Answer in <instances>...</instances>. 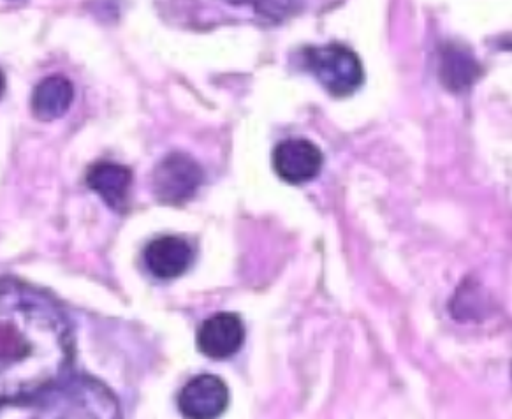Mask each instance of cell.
Returning <instances> with one entry per match:
<instances>
[{
  "mask_svg": "<svg viewBox=\"0 0 512 419\" xmlns=\"http://www.w3.org/2000/svg\"><path fill=\"white\" fill-rule=\"evenodd\" d=\"M73 351L71 324L55 298L0 279V402L60 383Z\"/></svg>",
  "mask_w": 512,
  "mask_h": 419,
  "instance_id": "obj_1",
  "label": "cell"
},
{
  "mask_svg": "<svg viewBox=\"0 0 512 419\" xmlns=\"http://www.w3.org/2000/svg\"><path fill=\"white\" fill-rule=\"evenodd\" d=\"M0 419H122V414L110 388L80 375L0 402Z\"/></svg>",
  "mask_w": 512,
  "mask_h": 419,
  "instance_id": "obj_2",
  "label": "cell"
},
{
  "mask_svg": "<svg viewBox=\"0 0 512 419\" xmlns=\"http://www.w3.org/2000/svg\"><path fill=\"white\" fill-rule=\"evenodd\" d=\"M301 57L308 73L333 97L351 96L365 81L363 62L349 46L338 43L308 46Z\"/></svg>",
  "mask_w": 512,
  "mask_h": 419,
  "instance_id": "obj_3",
  "label": "cell"
},
{
  "mask_svg": "<svg viewBox=\"0 0 512 419\" xmlns=\"http://www.w3.org/2000/svg\"><path fill=\"white\" fill-rule=\"evenodd\" d=\"M205 184V171L185 152L166 155L152 175L154 196L162 205L180 206L191 201Z\"/></svg>",
  "mask_w": 512,
  "mask_h": 419,
  "instance_id": "obj_4",
  "label": "cell"
},
{
  "mask_svg": "<svg viewBox=\"0 0 512 419\" xmlns=\"http://www.w3.org/2000/svg\"><path fill=\"white\" fill-rule=\"evenodd\" d=\"M227 404L229 390L217 375H196L178 393V411L185 419L220 418Z\"/></svg>",
  "mask_w": 512,
  "mask_h": 419,
  "instance_id": "obj_5",
  "label": "cell"
},
{
  "mask_svg": "<svg viewBox=\"0 0 512 419\" xmlns=\"http://www.w3.org/2000/svg\"><path fill=\"white\" fill-rule=\"evenodd\" d=\"M322 164L321 148L305 138H289L273 150V168L287 184H307L319 177Z\"/></svg>",
  "mask_w": 512,
  "mask_h": 419,
  "instance_id": "obj_6",
  "label": "cell"
},
{
  "mask_svg": "<svg viewBox=\"0 0 512 419\" xmlns=\"http://www.w3.org/2000/svg\"><path fill=\"white\" fill-rule=\"evenodd\" d=\"M245 324L235 312H219L199 326L198 349L212 360L235 356L245 344Z\"/></svg>",
  "mask_w": 512,
  "mask_h": 419,
  "instance_id": "obj_7",
  "label": "cell"
},
{
  "mask_svg": "<svg viewBox=\"0 0 512 419\" xmlns=\"http://www.w3.org/2000/svg\"><path fill=\"white\" fill-rule=\"evenodd\" d=\"M196 250L182 236H159L143 250L148 273L159 280H173L191 270Z\"/></svg>",
  "mask_w": 512,
  "mask_h": 419,
  "instance_id": "obj_8",
  "label": "cell"
},
{
  "mask_svg": "<svg viewBox=\"0 0 512 419\" xmlns=\"http://www.w3.org/2000/svg\"><path fill=\"white\" fill-rule=\"evenodd\" d=\"M85 182L111 210H124L129 205L132 171L124 164L111 161L96 162L88 168Z\"/></svg>",
  "mask_w": 512,
  "mask_h": 419,
  "instance_id": "obj_9",
  "label": "cell"
},
{
  "mask_svg": "<svg viewBox=\"0 0 512 419\" xmlns=\"http://www.w3.org/2000/svg\"><path fill=\"white\" fill-rule=\"evenodd\" d=\"M73 83L64 76H48L39 81L30 97V108L37 120L53 122L64 117L73 104Z\"/></svg>",
  "mask_w": 512,
  "mask_h": 419,
  "instance_id": "obj_10",
  "label": "cell"
},
{
  "mask_svg": "<svg viewBox=\"0 0 512 419\" xmlns=\"http://www.w3.org/2000/svg\"><path fill=\"white\" fill-rule=\"evenodd\" d=\"M440 80L453 92L467 90L476 83L481 66L476 57L461 45H446L440 52Z\"/></svg>",
  "mask_w": 512,
  "mask_h": 419,
  "instance_id": "obj_11",
  "label": "cell"
},
{
  "mask_svg": "<svg viewBox=\"0 0 512 419\" xmlns=\"http://www.w3.org/2000/svg\"><path fill=\"white\" fill-rule=\"evenodd\" d=\"M4 89H6V78H4V73L0 71V97L4 94Z\"/></svg>",
  "mask_w": 512,
  "mask_h": 419,
  "instance_id": "obj_12",
  "label": "cell"
}]
</instances>
